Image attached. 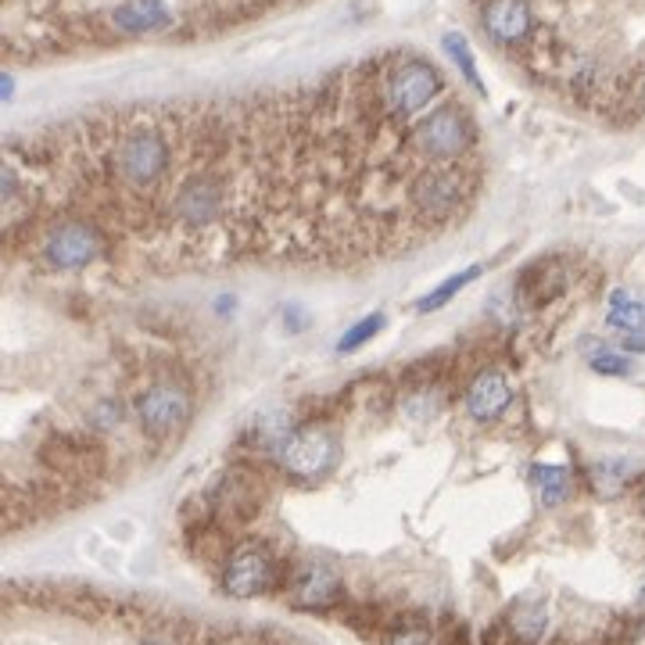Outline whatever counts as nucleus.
I'll return each mask as SVG.
<instances>
[{
	"label": "nucleus",
	"mask_w": 645,
	"mask_h": 645,
	"mask_svg": "<svg viewBox=\"0 0 645 645\" xmlns=\"http://www.w3.org/2000/svg\"><path fill=\"white\" fill-rule=\"evenodd\" d=\"M624 352H645V330L642 334H624Z\"/></svg>",
	"instance_id": "2eb2a0df"
},
{
	"label": "nucleus",
	"mask_w": 645,
	"mask_h": 645,
	"mask_svg": "<svg viewBox=\"0 0 645 645\" xmlns=\"http://www.w3.org/2000/svg\"><path fill=\"white\" fill-rule=\"evenodd\" d=\"M287 581V570L269 545L244 542L226 552L223 559V592L230 599H258V595L273 592L276 585Z\"/></svg>",
	"instance_id": "7ed1b4c3"
},
{
	"label": "nucleus",
	"mask_w": 645,
	"mask_h": 645,
	"mask_svg": "<svg viewBox=\"0 0 645 645\" xmlns=\"http://www.w3.org/2000/svg\"><path fill=\"white\" fill-rule=\"evenodd\" d=\"M534 481H538V495H542L545 506H559V502H567L574 495V481H570L567 466H538Z\"/></svg>",
	"instance_id": "1a4fd4ad"
},
{
	"label": "nucleus",
	"mask_w": 645,
	"mask_h": 645,
	"mask_svg": "<svg viewBox=\"0 0 645 645\" xmlns=\"http://www.w3.org/2000/svg\"><path fill=\"white\" fill-rule=\"evenodd\" d=\"M585 344L595 348V352H588V366H592L595 373H602V377H624V373L631 370V362L620 352H613L610 344H599V341H585Z\"/></svg>",
	"instance_id": "9b49d317"
},
{
	"label": "nucleus",
	"mask_w": 645,
	"mask_h": 645,
	"mask_svg": "<svg viewBox=\"0 0 645 645\" xmlns=\"http://www.w3.org/2000/svg\"><path fill=\"white\" fill-rule=\"evenodd\" d=\"M384 645H438V635L427 628H398Z\"/></svg>",
	"instance_id": "ddd939ff"
},
{
	"label": "nucleus",
	"mask_w": 645,
	"mask_h": 645,
	"mask_svg": "<svg viewBox=\"0 0 645 645\" xmlns=\"http://www.w3.org/2000/svg\"><path fill=\"white\" fill-rule=\"evenodd\" d=\"M287 602L298 610H327L341 599V577L327 563H298L287 570Z\"/></svg>",
	"instance_id": "39448f33"
},
{
	"label": "nucleus",
	"mask_w": 645,
	"mask_h": 645,
	"mask_svg": "<svg viewBox=\"0 0 645 645\" xmlns=\"http://www.w3.org/2000/svg\"><path fill=\"white\" fill-rule=\"evenodd\" d=\"M638 502H642V513H645V481H642V491H638Z\"/></svg>",
	"instance_id": "dca6fc26"
},
{
	"label": "nucleus",
	"mask_w": 645,
	"mask_h": 645,
	"mask_svg": "<svg viewBox=\"0 0 645 645\" xmlns=\"http://www.w3.org/2000/svg\"><path fill=\"white\" fill-rule=\"evenodd\" d=\"M509 402H513V384L499 370H481L466 387V413L481 423L499 420L509 409Z\"/></svg>",
	"instance_id": "423d86ee"
},
{
	"label": "nucleus",
	"mask_w": 645,
	"mask_h": 645,
	"mask_svg": "<svg viewBox=\"0 0 645 645\" xmlns=\"http://www.w3.org/2000/svg\"><path fill=\"white\" fill-rule=\"evenodd\" d=\"M133 416H137V427L147 445H172L187 434L190 420H194V391L187 380L158 373L137 387Z\"/></svg>",
	"instance_id": "f03ea898"
},
{
	"label": "nucleus",
	"mask_w": 645,
	"mask_h": 645,
	"mask_svg": "<svg viewBox=\"0 0 645 645\" xmlns=\"http://www.w3.org/2000/svg\"><path fill=\"white\" fill-rule=\"evenodd\" d=\"M133 645H187V642H180V638L172 635H147V638H137Z\"/></svg>",
	"instance_id": "4468645a"
},
{
	"label": "nucleus",
	"mask_w": 645,
	"mask_h": 645,
	"mask_svg": "<svg viewBox=\"0 0 645 645\" xmlns=\"http://www.w3.org/2000/svg\"><path fill=\"white\" fill-rule=\"evenodd\" d=\"M380 327H384V316H380V312H373V316L359 319V323H355V327L348 330V334H344L341 341H337V352H341V355L359 352V348H362L366 341H370V337L380 334Z\"/></svg>",
	"instance_id": "f8f14e48"
},
{
	"label": "nucleus",
	"mask_w": 645,
	"mask_h": 645,
	"mask_svg": "<svg viewBox=\"0 0 645 645\" xmlns=\"http://www.w3.org/2000/svg\"><path fill=\"white\" fill-rule=\"evenodd\" d=\"M606 323H610L613 330H620V334H642L645 330V305L635 298H628L624 291H613Z\"/></svg>",
	"instance_id": "6e6552de"
},
{
	"label": "nucleus",
	"mask_w": 645,
	"mask_h": 645,
	"mask_svg": "<svg viewBox=\"0 0 645 645\" xmlns=\"http://www.w3.org/2000/svg\"><path fill=\"white\" fill-rule=\"evenodd\" d=\"M484 273V266H470L466 273H456V276H448L445 284L438 287V291H430L427 298L416 305V312H434V309H441V305H448V301L456 298V291H463L466 284H473L477 276Z\"/></svg>",
	"instance_id": "9d476101"
},
{
	"label": "nucleus",
	"mask_w": 645,
	"mask_h": 645,
	"mask_svg": "<svg viewBox=\"0 0 645 645\" xmlns=\"http://www.w3.org/2000/svg\"><path fill=\"white\" fill-rule=\"evenodd\" d=\"M301 0H4L11 61L122 47L137 40H201Z\"/></svg>",
	"instance_id": "f257e3e1"
},
{
	"label": "nucleus",
	"mask_w": 645,
	"mask_h": 645,
	"mask_svg": "<svg viewBox=\"0 0 645 645\" xmlns=\"http://www.w3.org/2000/svg\"><path fill=\"white\" fill-rule=\"evenodd\" d=\"M337 456H341V445L319 423H305V427L291 430L276 445V466L287 477H298V481H316V477H323L337 463Z\"/></svg>",
	"instance_id": "20e7f679"
},
{
	"label": "nucleus",
	"mask_w": 645,
	"mask_h": 645,
	"mask_svg": "<svg viewBox=\"0 0 645 645\" xmlns=\"http://www.w3.org/2000/svg\"><path fill=\"white\" fill-rule=\"evenodd\" d=\"M506 624L516 645H534L545 635V628H549V610H545L542 602H534V606H513Z\"/></svg>",
	"instance_id": "0eeeda50"
}]
</instances>
